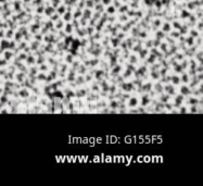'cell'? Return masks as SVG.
<instances>
[{
    "label": "cell",
    "mask_w": 203,
    "mask_h": 186,
    "mask_svg": "<svg viewBox=\"0 0 203 186\" xmlns=\"http://www.w3.org/2000/svg\"><path fill=\"white\" fill-rule=\"evenodd\" d=\"M115 10H116V9H115L114 7H111V8H109V9H108V12L110 13V14H112V13L115 12Z\"/></svg>",
    "instance_id": "30bf717a"
},
{
    "label": "cell",
    "mask_w": 203,
    "mask_h": 186,
    "mask_svg": "<svg viewBox=\"0 0 203 186\" xmlns=\"http://www.w3.org/2000/svg\"><path fill=\"white\" fill-rule=\"evenodd\" d=\"M154 24H155V25H160L161 24V20H155Z\"/></svg>",
    "instance_id": "4fadbf2b"
},
{
    "label": "cell",
    "mask_w": 203,
    "mask_h": 186,
    "mask_svg": "<svg viewBox=\"0 0 203 186\" xmlns=\"http://www.w3.org/2000/svg\"><path fill=\"white\" fill-rule=\"evenodd\" d=\"M180 93H181V95L183 96H185V95H187V94H190V89L188 88L187 86H183L181 87V90H180Z\"/></svg>",
    "instance_id": "8992f818"
},
{
    "label": "cell",
    "mask_w": 203,
    "mask_h": 186,
    "mask_svg": "<svg viewBox=\"0 0 203 186\" xmlns=\"http://www.w3.org/2000/svg\"><path fill=\"white\" fill-rule=\"evenodd\" d=\"M111 1H112V0H102V2H103V5H106V6H108V5H110L111 3Z\"/></svg>",
    "instance_id": "8fae6325"
},
{
    "label": "cell",
    "mask_w": 203,
    "mask_h": 186,
    "mask_svg": "<svg viewBox=\"0 0 203 186\" xmlns=\"http://www.w3.org/2000/svg\"><path fill=\"white\" fill-rule=\"evenodd\" d=\"M171 31H172V25L169 23H164L163 27H162V32L163 33H169Z\"/></svg>",
    "instance_id": "6da1fadb"
},
{
    "label": "cell",
    "mask_w": 203,
    "mask_h": 186,
    "mask_svg": "<svg viewBox=\"0 0 203 186\" xmlns=\"http://www.w3.org/2000/svg\"><path fill=\"white\" fill-rule=\"evenodd\" d=\"M25 2H26V1H27V2H30V1H31V0H24Z\"/></svg>",
    "instance_id": "9a60e30c"
},
{
    "label": "cell",
    "mask_w": 203,
    "mask_h": 186,
    "mask_svg": "<svg viewBox=\"0 0 203 186\" xmlns=\"http://www.w3.org/2000/svg\"><path fill=\"white\" fill-rule=\"evenodd\" d=\"M148 102H150V97H149V95H145V96L142 97L141 105L142 106H147Z\"/></svg>",
    "instance_id": "277c9868"
},
{
    "label": "cell",
    "mask_w": 203,
    "mask_h": 186,
    "mask_svg": "<svg viewBox=\"0 0 203 186\" xmlns=\"http://www.w3.org/2000/svg\"><path fill=\"white\" fill-rule=\"evenodd\" d=\"M198 25H199V28H202V23H201V22H199Z\"/></svg>",
    "instance_id": "5bb4252c"
},
{
    "label": "cell",
    "mask_w": 203,
    "mask_h": 186,
    "mask_svg": "<svg viewBox=\"0 0 203 186\" xmlns=\"http://www.w3.org/2000/svg\"><path fill=\"white\" fill-rule=\"evenodd\" d=\"M179 81H180V80H179L178 76H176V77L174 76V77H173V80H172V83L173 84H175V85H177V84H179Z\"/></svg>",
    "instance_id": "52a82bcc"
},
{
    "label": "cell",
    "mask_w": 203,
    "mask_h": 186,
    "mask_svg": "<svg viewBox=\"0 0 203 186\" xmlns=\"http://www.w3.org/2000/svg\"><path fill=\"white\" fill-rule=\"evenodd\" d=\"M138 104H139V101H138V99H137V98H130V99L128 100V106H129V107H131V108L137 107V106H138Z\"/></svg>",
    "instance_id": "7a4b0ae2"
},
{
    "label": "cell",
    "mask_w": 203,
    "mask_h": 186,
    "mask_svg": "<svg viewBox=\"0 0 203 186\" xmlns=\"http://www.w3.org/2000/svg\"><path fill=\"white\" fill-rule=\"evenodd\" d=\"M66 12V7L64 6H59V8H58V13L60 14V15H62V14H64V13Z\"/></svg>",
    "instance_id": "5b68a950"
},
{
    "label": "cell",
    "mask_w": 203,
    "mask_h": 186,
    "mask_svg": "<svg viewBox=\"0 0 203 186\" xmlns=\"http://www.w3.org/2000/svg\"><path fill=\"white\" fill-rule=\"evenodd\" d=\"M45 11H46V13H47V14H48V15H50V14H52V13H55V9H53V8H48V9H46V10H45Z\"/></svg>",
    "instance_id": "ba28073f"
},
{
    "label": "cell",
    "mask_w": 203,
    "mask_h": 186,
    "mask_svg": "<svg viewBox=\"0 0 203 186\" xmlns=\"http://www.w3.org/2000/svg\"><path fill=\"white\" fill-rule=\"evenodd\" d=\"M72 15H73V13L72 12H68V11H66V12L63 14V19H64V21H66V22H68L70 20L72 19Z\"/></svg>",
    "instance_id": "3957f363"
},
{
    "label": "cell",
    "mask_w": 203,
    "mask_h": 186,
    "mask_svg": "<svg viewBox=\"0 0 203 186\" xmlns=\"http://www.w3.org/2000/svg\"><path fill=\"white\" fill-rule=\"evenodd\" d=\"M190 104H196V102H197V98H190Z\"/></svg>",
    "instance_id": "7c38bea8"
},
{
    "label": "cell",
    "mask_w": 203,
    "mask_h": 186,
    "mask_svg": "<svg viewBox=\"0 0 203 186\" xmlns=\"http://www.w3.org/2000/svg\"><path fill=\"white\" fill-rule=\"evenodd\" d=\"M72 28H73V27H72V25L68 23V24L66 25V31H65V32H66V33L68 34V33H71V32H72Z\"/></svg>",
    "instance_id": "9c48e42d"
}]
</instances>
